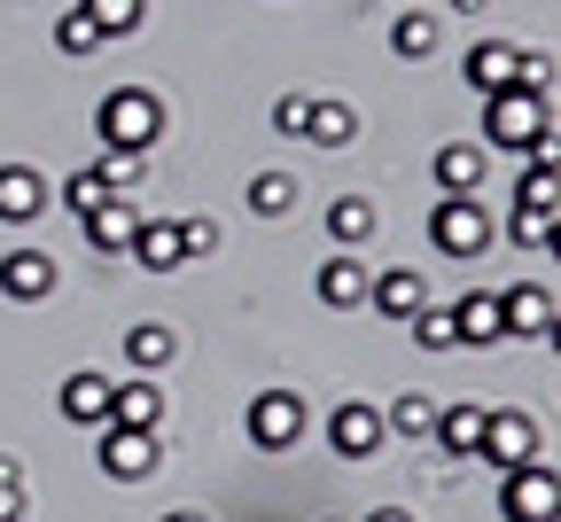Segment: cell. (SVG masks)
Returning <instances> with one entry per match:
<instances>
[{
	"label": "cell",
	"instance_id": "obj_37",
	"mask_svg": "<svg viewBox=\"0 0 561 522\" xmlns=\"http://www.w3.org/2000/svg\"><path fill=\"white\" fill-rule=\"evenodd\" d=\"M546 87H553V63L530 47V55H523V94H546Z\"/></svg>",
	"mask_w": 561,
	"mask_h": 522
},
{
	"label": "cell",
	"instance_id": "obj_4",
	"mask_svg": "<svg viewBox=\"0 0 561 522\" xmlns=\"http://www.w3.org/2000/svg\"><path fill=\"white\" fill-rule=\"evenodd\" d=\"M430 242H437L445 258H476V250L491 242L483 203H476V195H437V211H430Z\"/></svg>",
	"mask_w": 561,
	"mask_h": 522
},
{
	"label": "cell",
	"instance_id": "obj_22",
	"mask_svg": "<svg viewBox=\"0 0 561 522\" xmlns=\"http://www.w3.org/2000/svg\"><path fill=\"white\" fill-rule=\"evenodd\" d=\"M453 320H460V343H500L507 336V320H500V296H460V305H453Z\"/></svg>",
	"mask_w": 561,
	"mask_h": 522
},
{
	"label": "cell",
	"instance_id": "obj_15",
	"mask_svg": "<svg viewBox=\"0 0 561 522\" xmlns=\"http://www.w3.org/2000/svg\"><path fill=\"white\" fill-rule=\"evenodd\" d=\"M133 265H149V273H180L187 265V250H180V227H164V218H140V235H133V250H125Z\"/></svg>",
	"mask_w": 561,
	"mask_h": 522
},
{
	"label": "cell",
	"instance_id": "obj_43",
	"mask_svg": "<svg viewBox=\"0 0 561 522\" xmlns=\"http://www.w3.org/2000/svg\"><path fill=\"white\" fill-rule=\"evenodd\" d=\"M546 148H553V164H561V133H546Z\"/></svg>",
	"mask_w": 561,
	"mask_h": 522
},
{
	"label": "cell",
	"instance_id": "obj_27",
	"mask_svg": "<svg viewBox=\"0 0 561 522\" xmlns=\"http://www.w3.org/2000/svg\"><path fill=\"white\" fill-rule=\"evenodd\" d=\"M79 9L94 16V32H102V39H125V32H140L149 0H79Z\"/></svg>",
	"mask_w": 561,
	"mask_h": 522
},
{
	"label": "cell",
	"instance_id": "obj_42",
	"mask_svg": "<svg viewBox=\"0 0 561 522\" xmlns=\"http://www.w3.org/2000/svg\"><path fill=\"white\" fill-rule=\"evenodd\" d=\"M164 522H210V514H195V507H180V514H164Z\"/></svg>",
	"mask_w": 561,
	"mask_h": 522
},
{
	"label": "cell",
	"instance_id": "obj_11",
	"mask_svg": "<svg viewBox=\"0 0 561 522\" xmlns=\"http://www.w3.org/2000/svg\"><path fill=\"white\" fill-rule=\"evenodd\" d=\"M328 444H335L343 461H375V453H382V413L359 406V398L335 406V413H328Z\"/></svg>",
	"mask_w": 561,
	"mask_h": 522
},
{
	"label": "cell",
	"instance_id": "obj_19",
	"mask_svg": "<svg viewBox=\"0 0 561 522\" xmlns=\"http://www.w3.org/2000/svg\"><path fill=\"white\" fill-rule=\"evenodd\" d=\"M312 288H320V305L351 313V305H367V265H359V258H328Z\"/></svg>",
	"mask_w": 561,
	"mask_h": 522
},
{
	"label": "cell",
	"instance_id": "obj_38",
	"mask_svg": "<svg viewBox=\"0 0 561 522\" xmlns=\"http://www.w3.org/2000/svg\"><path fill=\"white\" fill-rule=\"evenodd\" d=\"M367 522H413V514H405V507H375Z\"/></svg>",
	"mask_w": 561,
	"mask_h": 522
},
{
	"label": "cell",
	"instance_id": "obj_10",
	"mask_svg": "<svg viewBox=\"0 0 561 522\" xmlns=\"http://www.w3.org/2000/svg\"><path fill=\"white\" fill-rule=\"evenodd\" d=\"M460 79H468L476 94H515V87H523V47H507V39H483V47L460 63Z\"/></svg>",
	"mask_w": 561,
	"mask_h": 522
},
{
	"label": "cell",
	"instance_id": "obj_39",
	"mask_svg": "<svg viewBox=\"0 0 561 522\" xmlns=\"http://www.w3.org/2000/svg\"><path fill=\"white\" fill-rule=\"evenodd\" d=\"M546 250H553V265H561V218H553V227H546Z\"/></svg>",
	"mask_w": 561,
	"mask_h": 522
},
{
	"label": "cell",
	"instance_id": "obj_36",
	"mask_svg": "<svg viewBox=\"0 0 561 522\" xmlns=\"http://www.w3.org/2000/svg\"><path fill=\"white\" fill-rule=\"evenodd\" d=\"M305 117H312V102H305V94H280V102H273V125L289 133V140H305Z\"/></svg>",
	"mask_w": 561,
	"mask_h": 522
},
{
	"label": "cell",
	"instance_id": "obj_23",
	"mask_svg": "<svg viewBox=\"0 0 561 522\" xmlns=\"http://www.w3.org/2000/svg\"><path fill=\"white\" fill-rule=\"evenodd\" d=\"M305 140H320V148H343V140H359V110H351V102H312V117H305Z\"/></svg>",
	"mask_w": 561,
	"mask_h": 522
},
{
	"label": "cell",
	"instance_id": "obj_1",
	"mask_svg": "<svg viewBox=\"0 0 561 522\" xmlns=\"http://www.w3.org/2000/svg\"><path fill=\"white\" fill-rule=\"evenodd\" d=\"M94 133H102V148H117V157H149L164 140V102L149 87H117V94H102Z\"/></svg>",
	"mask_w": 561,
	"mask_h": 522
},
{
	"label": "cell",
	"instance_id": "obj_31",
	"mask_svg": "<svg viewBox=\"0 0 561 522\" xmlns=\"http://www.w3.org/2000/svg\"><path fill=\"white\" fill-rule=\"evenodd\" d=\"M382 429H398V436H430V429H437V406L405 390V398H398V406L382 413Z\"/></svg>",
	"mask_w": 561,
	"mask_h": 522
},
{
	"label": "cell",
	"instance_id": "obj_40",
	"mask_svg": "<svg viewBox=\"0 0 561 522\" xmlns=\"http://www.w3.org/2000/svg\"><path fill=\"white\" fill-rule=\"evenodd\" d=\"M453 9H460V16H483V9H491V0H453Z\"/></svg>",
	"mask_w": 561,
	"mask_h": 522
},
{
	"label": "cell",
	"instance_id": "obj_26",
	"mask_svg": "<svg viewBox=\"0 0 561 522\" xmlns=\"http://www.w3.org/2000/svg\"><path fill=\"white\" fill-rule=\"evenodd\" d=\"M437 39H445V32H437V16H421V9H405V16L390 24V47H398L405 63H421V55H437Z\"/></svg>",
	"mask_w": 561,
	"mask_h": 522
},
{
	"label": "cell",
	"instance_id": "obj_21",
	"mask_svg": "<svg viewBox=\"0 0 561 522\" xmlns=\"http://www.w3.org/2000/svg\"><path fill=\"white\" fill-rule=\"evenodd\" d=\"M367 235H375V203H367V195H335V203H328V242L359 250Z\"/></svg>",
	"mask_w": 561,
	"mask_h": 522
},
{
	"label": "cell",
	"instance_id": "obj_7",
	"mask_svg": "<svg viewBox=\"0 0 561 522\" xmlns=\"http://www.w3.org/2000/svg\"><path fill=\"white\" fill-rule=\"evenodd\" d=\"M476 453L491 461V468H530L538 461V429H530V413H483V444Z\"/></svg>",
	"mask_w": 561,
	"mask_h": 522
},
{
	"label": "cell",
	"instance_id": "obj_13",
	"mask_svg": "<svg viewBox=\"0 0 561 522\" xmlns=\"http://www.w3.org/2000/svg\"><path fill=\"white\" fill-rule=\"evenodd\" d=\"M0 296H9V305H39V296H55V258L47 250H9V258H0Z\"/></svg>",
	"mask_w": 561,
	"mask_h": 522
},
{
	"label": "cell",
	"instance_id": "obj_25",
	"mask_svg": "<svg viewBox=\"0 0 561 522\" xmlns=\"http://www.w3.org/2000/svg\"><path fill=\"white\" fill-rule=\"evenodd\" d=\"M515 203H530V211H546V218H561V164H530V157H523V180H515Z\"/></svg>",
	"mask_w": 561,
	"mask_h": 522
},
{
	"label": "cell",
	"instance_id": "obj_35",
	"mask_svg": "<svg viewBox=\"0 0 561 522\" xmlns=\"http://www.w3.org/2000/svg\"><path fill=\"white\" fill-rule=\"evenodd\" d=\"M180 250L187 258H210V250H219V218H180Z\"/></svg>",
	"mask_w": 561,
	"mask_h": 522
},
{
	"label": "cell",
	"instance_id": "obj_12",
	"mask_svg": "<svg viewBox=\"0 0 561 522\" xmlns=\"http://www.w3.org/2000/svg\"><path fill=\"white\" fill-rule=\"evenodd\" d=\"M47 203H55V188L32 164H0V227H32Z\"/></svg>",
	"mask_w": 561,
	"mask_h": 522
},
{
	"label": "cell",
	"instance_id": "obj_41",
	"mask_svg": "<svg viewBox=\"0 0 561 522\" xmlns=\"http://www.w3.org/2000/svg\"><path fill=\"white\" fill-rule=\"evenodd\" d=\"M546 343H553V351H561V313H553V320H546Z\"/></svg>",
	"mask_w": 561,
	"mask_h": 522
},
{
	"label": "cell",
	"instance_id": "obj_34",
	"mask_svg": "<svg viewBox=\"0 0 561 522\" xmlns=\"http://www.w3.org/2000/svg\"><path fill=\"white\" fill-rule=\"evenodd\" d=\"M0 522H24V468L0 453Z\"/></svg>",
	"mask_w": 561,
	"mask_h": 522
},
{
	"label": "cell",
	"instance_id": "obj_9",
	"mask_svg": "<svg viewBox=\"0 0 561 522\" xmlns=\"http://www.w3.org/2000/svg\"><path fill=\"white\" fill-rule=\"evenodd\" d=\"M110 375H94V366H79V375H70L62 390H55V406H62V421L70 429H110Z\"/></svg>",
	"mask_w": 561,
	"mask_h": 522
},
{
	"label": "cell",
	"instance_id": "obj_24",
	"mask_svg": "<svg viewBox=\"0 0 561 522\" xmlns=\"http://www.w3.org/2000/svg\"><path fill=\"white\" fill-rule=\"evenodd\" d=\"M430 436L445 444L453 461H468L476 444H483V406H453V413H437V429H430Z\"/></svg>",
	"mask_w": 561,
	"mask_h": 522
},
{
	"label": "cell",
	"instance_id": "obj_14",
	"mask_svg": "<svg viewBox=\"0 0 561 522\" xmlns=\"http://www.w3.org/2000/svg\"><path fill=\"white\" fill-rule=\"evenodd\" d=\"M367 305H375L382 320H413L421 305H430V288H421V273H413V265H390V273H375V281H367Z\"/></svg>",
	"mask_w": 561,
	"mask_h": 522
},
{
	"label": "cell",
	"instance_id": "obj_29",
	"mask_svg": "<svg viewBox=\"0 0 561 522\" xmlns=\"http://www.w3.org/2000/svg\"><path fill=\"white\" fill-rule=\"evenodd\" d=\"M289 203H297V180H289V172H257V180H250V211H257V218H280Z\"/></svg>",
	"mask_w": 561,
	"mask_h": 522
},
{
	"label": "cell",
	"instance_id": "obj_30",
	"mask_svg": "<svg viewBox=\"0 0 561 522\" xmlns=\"http://www.w3.org/2000/svg\"><path fill=\"white\" fill-rule=\"evenodd\" d=\"M55 47H62V55H94V47H102L94 16H87V9H62V16H55Z\"/></svg>",
	"mask_w": 561,
	"mask_h": 522
},
{
	"label": "cell",
	"instance_id": "obj_18",
	"mask_svg": "<svg viewBox=\"0 0 561 522\" xmlns=\"http://www.w3.org/2000/svg\"><path fill=\"white\" fill-rule=\"evenodd\" d=\"M430 172H437V188H445V195H476V188H483V148H468V140H445Z\"/></svg>",
	"mask_w": 561,
	"mask_h": 522
},
{
	"label": "cell",
	"instance_id": "obj_20",
	"mask_svg": "<svg viewBox=\"0 0 561 522\" xmlns=\"http://www.w3.org/2000/svg\"><path fill=\"white\" fill-rule=\"evenodd\" d=\"M172 351H180V336H172L164 320H140V328H125V359L140 366V375H157V366H172Z\"/></svg>",
	"mask_w": 561,
	"mask_h": 522
},
{
	"label": "cell",
	"instance_id": "obj_16",
	"mask_svg": "<svg viewBox=\"0 0 561 522\" xmlns=\"http://www.w3.org/2000/svg\"><path fill=\"white\" fill-rule=\"evenodd\" d=\"M110 421H117V429H157V421H164V390H157L149 375H140V383H117V390H110Z\"/></svg>",
	"mask_w": 561,
	"mask_h": 522
},
{
	"label": "cell",
	"instance_id": "obj_8",
	"mask_svg": "<svg viewBox=\"0 0 561 522\" xmlns=\"http://www.w3.org/2000/svg\"><path fill=\"white\" fill-rule=\"evenodd\" d=\"M79 235H87L94 250L125 258V250H133V235H140V203H133V195H102V203L79 218Z\"/></svg>",
	"mask_w": 561,
	"mask_h": 522
},
{
	"label": "cell",
	"instance_id": "obj_28",
	"mask_svg": "<svg viewBox=\"0 0 561 522\" xmlns=\"http://www.w3.org/2000/svg\"><path fill=\"white\" fill-rule=\"evenodd\" d=\"M413 343H421V351H460L453 305H421V313H413Z\"/></svg>",
	"mask_w": 561,
	"mask_h": 522
},
{
	"label": "cell",
	"instance_id": "obj_6",
	"mask_svg": "<svg viewBox=\"0 0 561 522\" xmlns=\"http://www.w3.org/2000/svg\"><path fill=\"white\" fill-rule=\"evenodd\" d=\"M500 514H507V522H561V484H553L538 461H530V468H507Z\"/></svg>",
	"mask_w": 561,
	"mask_h": 522
},
{
	"label": "cell",
	"instance_id": "obj_32",
	"mask_svg": "<svg viewBox=\"0 0 561 522\" xmlns=\"http://www.w3.org/2000/svg\"><path fill=\"white\" fill-rule=\"evenodd\" d=\"M546 227H553V218H546V211H530V203H515V211H507V242H515V250H538V242H546Z\"/></svg>",
	"mask_w": 561,
	"mask_h": 522
},
{
	"label": "cell",
	"instance_id": "obj_5",
	"mask_svg": "<svg viewBox=\"0 0 561 522\" xmlns=\"http://www.w3.org/2000/svg\"><path fill=\"white\" fill-rule=\"evenodd\" d=\"M94 461H102V476H117V484H140V476H157V461H164V444H157V429H102V444H94Z\"/></svg>",
	"mask_w": 561,
	"mask_h": 522
},
{
	"label": "cell",
	"instance_id": "obj_17",
	"mask_svg": "<svg viewBox=\"0 0 561 522\" xmlns=\"http://www.w3.org/2000/svg\"><path fill=\"white\" fill-rule=\"evenodd\" d=\"M500 320H507V336H546L553 296H546L538 281H523V288H507V296H500Z\"/></svg>",
	"mask_w": 561,
	"mask_h": 522
},
{
	"label": "cell",
	"instance_id": "obj_3",
	"mask_svg": "<svg viewBox=\"0 0 561 522\" xmlns=\"http://www.w3.org/2000/svg\"><path fill=\"white\" fill-rule=\"evenodd\" d=\"M242 429H250L257 453H289V444L305 436V398L297 390H257L250 413H242Z\"/></svg>",
	"mask_w": 561,
	"mask_h": 522
},
{
	"label": "cell",
	"instance_id": "obj_2",
	"mask_svg": "<svg viewBox=\"0 0 561 522\" xmlns=\"http://www.w3.org/2000/svg\"><path fill=\"white\" fill-rule=\"evenodd\" d=\"M546 94H483V140L491 148H507V157H530V148L546 140Z\"/></svg>",
	"mask_w": 561,
	"mask_h": 522
},
{
	"label": "cell",
	"instance_id": "obj_33",
	"mask_svg": "<svg viewBox=\"0 0 561 522\" xmlns=\"http://www.w3.org/2000/svg\"><path fill=\"white\" fill-rule=\"evenodd\" d=\"M102 195H110V188H102L94 172H70V180H62V211H70V218H87Z\"/></svg>",
	"mask_w": 561,
	"mask_h": 522
}]
</instances>
